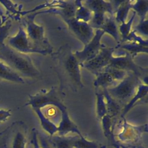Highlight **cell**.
Instances as JSON below:
<instances>
[{"mask_svg": "<svg viewBox=\"0 0 148 148\" xmlns=\"http://www.w3.org/2000/svg\"><path fill=\"white\" fill-rule=\"evenodd\" d=\"M131 9V1H121L114 13L116 14L114 17L117 23H125Z\"/></svg>", "mask_w": 148, "mask_h": 148, "instance_id": "23", "label": "cell"}, {"mask_svg": "<svg viewBox=\"0 0 148 148\" xmlns=\"http://www.w3.org/2000/svg\"><path fill=\"white\" fill-rule=\"evenodd\" d=\"M117 23L114 16L106 14L105 16L104 22L100 29L103 30L105 33H108L112 36L119 43L121 40V37L119 32Z\"/></svg>", "mask_w": 148, "mask_h": 148, "instance_id": "17", "label": "cell"}, {"mask_svg": "<svg viewBox=\"0 0 148 148\" xmlns=\"http://www.w3.org/2000/svg\"><path fill=\"white\" fill-rule=\"evenodd\" d=\"M147 84L142 83L138 87L137 91L134 96L130 99V101L124 106L121 111L120 117H124V116L135 105H139V103L147 102Z\"/></svg>", "mask_w": 148, "mask_h": 148, "instance_id": "15", "label": "cell"}, {"mask_svg": "<svg viewBox=\"0 0 148 148\" xmlns=\"http://www.w3.org/2000/svg\"><path fill=\"white\" fill-rule=\"evenodd\" d=\"M135 15H136V14L134 12L132 17L128 20V21L127 23L125 22L123 23H121V24L119 26V28H118L119 32H120L119 33L120 35V36H121V40L120 42H123L126 39V38L127 37L128 34L130 33L131 29V25H132L134 20L135 18Z\"/></svg>", "mask_w": 148, "mask_h": 148, "instance_id": "27", "label": "cell"}, {"mask_svg": "<svg viewBox=\"0 0 148 148\" xmlns=\"http://www.w3.org/2000/svg\"><path fill=\"white\" fill-rule=\"evenodd\" d=\"M102 71L106 72L110 74L113 79L116 82H120L128 74V72H127L124 71L120 70L110 66H107L105 67Z\"/></svg>", "mask_w": 148, "mask_h": 148, "instance_id": "30", "label": "cell"}, {"mask_svg": "<svg viewBox=\"0 0 148 148\" xmlns=\"http://www.w3.org/2000/svg\"><path fill=\"white\" fill-rule=\"evenodd\" d=\"M104 34V31L101 29H96L92 38L84 45V49L81 51H76L73 53L80 65L91 60L98 54L103 45L101 43V40Z\"/></svg>", "mask_w": 148, "mask_h": 148, "instance_id": "9", "label": "cell"}, {"mask_svg": "<svg viewBox=\"0 0 148 148\" xmlns=\"http://www.w3.org/2000/svg\"><path fill=\"white\" fill-rule=\"evenodd\" d=\"M95 76L96 78L93 82L94 86L95 88H108L114 86L117 83L110 74L104 71L99 72Z\"/></svg>", "mask_w": 148, "mask_h": 148, "instance_id": "21", "label": "cell"}, {"mask_svg": "<svg viewBox=\"0 0 148 148\" xmlns=\"http://www.w3.org/2000/svg\"><path fill=\"white\" fill-rule=\"evenodd\" d=\"M82 1L83 5L92 12V16L88 24L92 28L100 29L104 22L106 14L114 15L116 8L114 1L88 0Z\"/></svg>", "mask_w": 148, "mask_h": 148, "instance_id": "5", "label": "cell"}, {"mask_svg": "<svg viewBox=\"0 0 148 148\" xmlns=\"http://www.w3.org/2000/svg\"><path fill=\"white\" fill-rule=\"evenodd\" d=\"M0 60L7 64L23 78L38 79L41 73L28 54L17 51L5 44L0 47Z\"/></svg>", "mask_w": 148, "mask_h": 148, "instance_id": "2", "label": "cell"}, {"mask_svg": "<svg viewBox=\"0 0 148 148\" xmlns=\"http://www.w3.org/2000/svg\"><path fill=\"white\" fill-rule=\"evenodd\" d=\"M66 24L69 31L74 35L84 45L92 38L94 32L93 28L88 23L77 20L75 17L64 20Z\"/></svg>", "mask_w": 148, "mask_h": 148, "instance_id": "11", "label": "cell"}, {"mask_svg": "<svg viewBox=\"0 0 148 148\" xmlns=\"http://www.w3.org/2000/svg\"><path fill=\"white\" fill-rule=\"evenodd\" d=\"M7 45L12 49L21 53L28 54L29 53H37L43 55L42 52L35 49L32 45L27 36L25 28L20 26L17 32L8 39Z\"/></svg>", "mask_w": 148, "mask_h": 148, "instance_id": "10", "label": "cell"}, {"mask_svg": "<svg viewBox=\"0 0 148 148\" xmlns=\"http://www.w3.org/2000/svg\"><path fill=\"white\" fill-rule=\"evenodd\" d=\"M95 95L97 97V114L98 118L101 120L107 114L105 99L102 92H97Z\"/></svg>", "mask_w": 148, "mask_h": 148, "instance_id": "26", "label": "cell"}, {"mask_svg": "<svg viewBox=\"0 0 148 148\" xmlns=\"http://www.w3.org/2000/svg\"><path fill=\"white\" fill-rule=\"evenodd\" d=\"M108 66L123 70L127 72H132L141 80L147 77V68L141 67L135 64L134 58L127 52L124 56L117 57L113 56Z\"/></svg>", "mask_w": 148, "mask_h": 148, "instance_id": "7", "label": "cell"}, {"mask_svg": "<svg viewBox=\"0 0 148 148\" xmlns=\"http://www.w3.org/2000/svg\"><path fill=\"white\" fill-rule=\"evenodd\" d=\"M11 116L10 110H0V123L5 121Z\"/></svg>", "mask_w": 148, "mask_h": 148, "instance_id": "37", "label": "cell"}, {"mask_svg": "<svg viewBox=\"0 0 148 148\" xmlns=\"http://www.w3.org/2000/svg\"><path fill=\"white\" fill-rule=\"evenodd\" d=\"M38 139L40 148H53L50 141L38 132Z\"/></svg>", "mask_w": 148, "mask_h": 148, "instance_id": "35", "label": "cell"}, {"mask_svg": "<svg viewBox=\"0 0 148 148\" xmlns=\"http://www.w3.org/2000/svg\"><path fill=\"white\" fill-rule=\"evenodd\" d=\"M31 106L32 109H41L47 106H53L57 108L64 105L62 98L53 87L49 91L44 92L42 90L34 94L29 95V99L25 106Z\"/></svg>", "mask_w": 148, "mask_h": 148, "instance_id": "6", "label": "cell"}, {"mask_svg": "<svg viewBox=\"0 0 148 148\" xmlns=\"http://www.w3.org/2000/svg\"><path fill=\"white\" fill-rule=\"evenodd\" d=\"M102 92L105 99L107 110L106 114L112 119L116 120L118 116H120L123 106L111 97L106 88L103 89Z\"/></svg>", "mask_w": 148, "mask_h": 148, "instance_id": "18", "label": "cell"}, {"mask_svg": "<svg viewBox=\"0 0 148 148\" xmlns=\"http://www.w3.org/2000/svg\"><path fill=\"white\" fill-rule=\"evenodd\" d=\"M115 49V47L103 45L95 57L91 60L82 64L80 66L96 76L109 64Z\"/></svg>", "mask_w": 148, "mask_h": 148, "instance_id": "8", "label": "cell"}, {"mask_svg": "<svg viewBox=\"0 0 148 148\" xmlns=\"http://www.w3.org/2000/svg\"><path fill=\"white\" fill-rule=\"evenodd\" d=\"M115 48H120L125 52L130 53L133 58L138 53H146L148 52V46H146L134 42H120Z\"/></svg>", "mask_w": 148, "mask_h": 148, "instance_id": "19", "label": "cell"}, {"mask_svg": "<svg viewBox=\"0 0 148 148\" xmlns=\"http://www.w3.org/2000/svg\"><path fill=\"white\" fill-rule=\"evenodd\" d=\"M134 42L139 44H140L146 46H148L147 39L145 40L144 39H143L141 36H139L134 30L132 31H131L130 33L127 36V37L126 38V39L123 42Z\"/></svg>", "mask_w": 148, "mask_h": 148, "instance_id": "32", "label": "cell"}, {"mask_svg": "<svg viewBox=\"0 0 148 148\" xmlns=\"http://www.w3.org/2000/svg\"><path fill=\"white\" fill-rule=\"evenodd\" d=\"M33 110L38 116L41 126L43 130L46 131L51 137L56 135V134L57 132V125H56L54 123L45 116V115L42 112L41 109H34Z\"/></svg>", "mask_w": 148, "mask_h": 148, "instance_id": "22", "label": "cell"}, {"mask_svg": "<svg viewBox=\"0 0 148 148\" xmlns=\"http://www.w3.org/2000/svg\"><path fill=\"white\" fill-rule=\"evenodd\" d=\"M78 135L72 136L54 135L51 137L50 143L54 148H73V143Z\"/></svg>", "mask_w": 148, "mask_h": 148, "instance_id": "20", "label": "cell"}, {"mask_svg": "<svg viewBox=\"0 0 148 148\" xmlns=\"http://www.w3.org/2000/svg\"><path fill=\"white\" fill-rule=\"evenodd\" d=\"M131 9L140 18V21L146 19L148 10V1H131Z\"/></svg>", "mask_w": 148, "mask_h": 148, "instance_id": "24", "label": "cell"}, {"mask_svg": "<svg viewBox=\"0 0 148 148\" xmlns=\"http://www.w3.org/2000/svg\"><path fill=\"white\" fill-rule=\"evenodd\" d=\"M11 25L12 23L10 21H8L4 25H2L0 22V47L5 45L3 41L8 35L9 30Z\"/></svg>", "mask_w": 148, "mask_h": 148, "instance_id": "33", "label": "cell"}, {"mask_svg": "<svg viewBox=\"0 0 148 148\" xmlns=\"http://www.w3.org/2000/svg\"><path fill=\"white\" fill-rule=\"evenodd\" d=\"M142 83V80L134 73L128 72L119 83L106 89L111 97L124 108L134 96L138 86Z\"/></svg>", "mask_w": 148, "mask_h": 148, "instance_id": "4", "label": "cell"}, {"mask_svg": "<svg viewBox=\"0 0 148 148\" xmlns=\"http://www.w3.org/2000/svg\"><path fill=\"white\" fill-rule=\"evenodd\" d=\"M51 56L59 80L58 92L60 94L64 95L65 91L69 90L76 92L84 88L80 64L69 45L61 46L56 51L52 53Z\"/></svg>", "mask_w": 148, "mask_h": 148, "instance_id": "1", "label": "cell"}, {"mask_svg": "<svg viewBox=\"0 0 148 148\" xmlns=\"http://www.w3.org/2000/svg\"><path fill=\"white\" fill-rule=\"evenodd\" d=\"M61 112V119L57 126V135L65 136L69 132L75 133L79 137H83L77 126L71 119L66 106L64 105L58 108Z\"/></svg>", "mask_w": 148, "mask_h": 148, "instance_id": "13", "label": "cell"}, {"mask_svg": "<svg viewBox=\"0 0 148 148\" xmlns=\"http://www.w3.org/2000/svg\"><path fill=\"white\" fill-rule=\"evenodd\" d=\"M31 143L33 148H40L38 139V131L34 128L32 129Z\"/></svg>", "mask_w": 148, "mask_h": 148, "instance_id": "36", "label": "cell"}, {"mask_svg": "<svg viewBox=\"0 0 148 148\" xmlns=\"http://www.w3.org/2000/svg\"><path fill=\"white\" fill-rule=\"evenodd\" d=\"M38 14V12H35L27 15L24 20L25 29L29 41L35 49L42 52L44 56L51 55L53 47L45 35L44 28L35 22V18Z\"/></svg>", "mask_w": 148, "mask_h": 148, "instance_id": "3", "label": "cell"}, {"mask_svg": "<svg viewBox=\"0 0 148 148\" xmlns=\"http://www.w3.org/2000/svg\"><path fill=\"white\" fill-rule=\"evenodd\" d=\"M77 8L75 12V18L77 20L88 23L92 16V12L83 5L82 1H77Z\"/></svg>", "mask_w": 148, "mask_h": 148, "instance_id": "25", "label": "cell"}, {"mask_svg": "<svg viewBox=\"0 0 148 148\" xmlns=\"http://www.w3.org/2000/svg\"><path fill=\"white\" fill-rule=\"evenodd\" d=\"M10 136L6 140V148H27V128L21 121L14 123L12 125Z\"/></svg>", "mask_w": 148, "mask_h": 148, "instance_id": "12", "label": "cell"}, {"mask_svg": "<svg viewBox=\"0 0 148 148\" xmlns=\"http://www.w3.org/2000/svg\"><path fill=\"white\" fill-rule=\"evenodd\" d=\"M101 120L102 123V128L106 137L108 139L112 138L113 125H114V123L116 120L113 119L108 115L106 114L101 119Z\"/></svg>", "mask_w": 148, "mask_h": 148, "instance_id": "28", "label": "cell"}, {"mask_svg": "<svg viewBox=\"0 0 148 148\" xmlns=\"http://www.w3.org/2000/svg\"><path fill=\"white\" fill-rule=\"evenodd\" d=\"M73 148H99V145L91 140H88L84 136H77L73 143Z\"/></svg>", "mask_w": 148, "mask_h": 148, "instance_id": "29", "label": "cell"}, {"mask_svg": "<svg viewBox=\"0 0 148 148\" xmlns=\"http://www.w3.org/2000/svg\"><path fill=\"white\" fill-rule=\"evenodd\" d=\"M0 80L18 84L25 83L21 76L1 60H0Z\"/></svg>", "mask_w": 148, "mask_h": 148, "instance_id": "16", "label": "cell"}, {"mask_svg": "<svg viewBox=\"0 0 148 148\" xmlns=\"http://www.w3.org/2000/svg\"><path fill=\"white\" fill-rule=\"evenodd\" d=\"M122 131L118 135L120 140L124 142H134L138 140L142 134L147 132V125L144 124L140 126H134L128 124L124 117Z\"/></svg>", "mask_w": 148, "mask_h": 148, "instance_id": "14", "label": "cell"}, {"mask_svg": "<svg viewBox=\"0 0 148 148\" xmlns=\"http://www.w3.org/2000/svg\"><path fill=\"white\" fill-rule=\"evenodd\" d=\"M134 31L136 33H139L147 36L148 34V20L147 18L143 21H140L139 24L135 27Z\"/></svg>", "mask_w": 148, "mask_h": 148, "instance_id": "34", "label": "cell"}, {"mask_svg": "<svg viewBox=\"0 0 148 148\" xmlns=\"http://www.w3.org/2000/svg\"><path fill=\"white\" fill-rule=\"evenodd\" d=\"M0 3H1L12 15L14 16L15 18H20L22 11H21V9L17 8L16 4H14L12 2L9 1H0Z\"/></svg>", "mask_w": 148, "mask_h": 148, "instance_id": "31", "label": "cell"}, {"mask_svg": "<svg viewBox=\"0 0 148 148\" xmlns=\"http://www.w3.org/2000/svg\"><path fill=\"white\" fill-rule=\"evenodd\" d=\"M0 148H6V138L0 139Z\"/></svg>", "mask_w": 148, "mask_h": 148, "instance_id": "38", "label": "cell"}]
</instances>
